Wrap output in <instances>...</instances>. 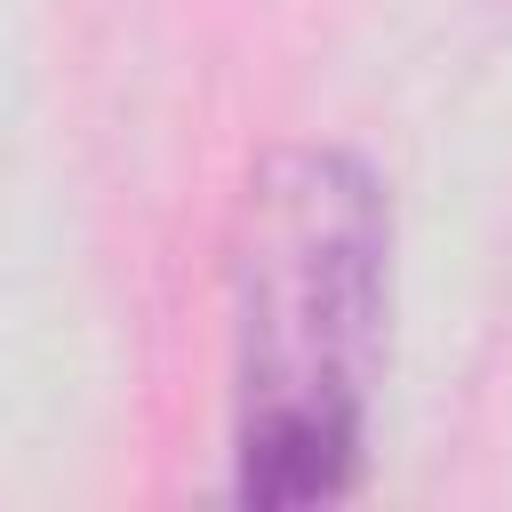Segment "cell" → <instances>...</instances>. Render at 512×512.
<instances>
[{"label": "cell", "mask_w": 512, "mask_h": 512, "mask_svg": "<svg viewBox=\"0 0 512 512\" xmlns=\"http://www.w3.org/2000/svg\"><path fill=\"white\" fill-rule=\"evenodd\" d=\"M392 336V192L344 144H280L232 216V496L336 504L368 464Z\"/></svg>", "instance_id": "6da1fadb"}]
</instances>
